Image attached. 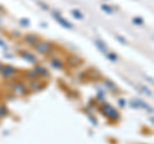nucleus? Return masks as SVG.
I'll use <instances>...</instances> for the list:
<instances>
[{"label": "nucleus", "mask_w": 154, "mask_h": 144, "mask_svg": "<svg viewBox=\"0 0 154 144\" xmlns=\"http://www.w3.org/2000/svg\"><path fill=\"white\" fill-rule=\"evenodd\" d=\"M23 78H26L27 82H30V80H33V79H37V75H36V73L32 69V70L25 71V74H23Z\"/></svg>", "instance_id": "obj_15"}, {"label": "nucleus", "mask_w": 154, "mask_h": 144, "mask_svg": "<svg viewBox=\"0 0 154 144\" xmlns=\"http://www.w3.org/2000/svg\"><path fill=\"white\" fill-rule=\"evenodd\" d=\"M17 73H18V69L16 66L7 64V65L3 66L2 71H0V76H2L3 79H13L14 76L17 75Z\"/></svg>", "instance_id": "obj_5"}, {"label": "nucleus", "mask_w": 154, "mask_h": 144, "mask_svg": "<svg viewBox=\"0 0 154 144\" xmlns=\"http://www.w3.org/2000/svg\"><path fill=\"white\" fill-rule=\"evenodd\" d=\"M3 66H4V64L2 63V61H0V71H2V69H3Z\"/></svg>", "instance_id": "obj_29"}, {"label": "nucleus", "mask_w": 154, "mask_h": 144, "mask_svg": "<svg viewBox=\"0 0 154 144\" xmlns=\"http://www.w3.org/2000/svg\"><path fill=\"white\" fill-rule=\"evenodd\" d=\"M33 71L36 73L37 78H40V79H45V78L49 76V70H48L45 66L40 65V64H37V65L33 66Z\"/></svg>", "instance_id": "obj_10"}, {"label": "nucleus", "mask_w": 154, "mask_h": 144, "mask_svg": "<svg viewBox=\"0 0 154 144\" xmlns=\"http://www.w3.org/2000/svg\"><path fill=\"white\" fill-rule=\"evenodd\" d=\"M26 84H27V88H28V92H30V93H37V92H40V91L44 89L45 85H46L44 79H40V78L27 82Z\"/></svg>", "instance_id": "obj_4"}, {"label": "nucleus", "mask_w": 154, "mask_h": 144, "mask_svg": "<svg viewBox=\"0 0 154 144\" xmlns=\"http://www.w3.org/2000/svg\"><path fill=\"white\" fill-rule=\"evenodd\" d=\"M36 4H37V5L40 7V8H42V9H44V10H49V7H48L46 4H44L42 1H40V0H37V1H36Z\"/></svg>", "instance_id": "obj_23"}, {"label": "nucleus", "mask_w": 154, "mask_h": 144, "mask_svg": "<svg viewBox=\"0 0 154 144\" xmlns=\"http://www.w3.org/2000/svg\"><path fill=\"white\" fill-rule=\"evenodd\" d=\"M51 16L58 22V24H60L63 28H67V30H73V24H72L68 19H66L58 10H53L51 12Z\"/></svg>", "instance_id": "obj_6"}, {"label": "nucleus", "mask_w": 154, "mask_h": 144, "mask_svg": "<svg viewBox=\"0 0 154 144\" xmlns=\"http://www.w3.org/2000/svg\"><path fill=\"white\" fill-rule=\"evenodd\" d=\"M18 55L21 56L23 60H26L27 63H31L32 65H37V64H38V60H37L36 55L33 54V52H31V51H27V50H21V51L18 52Z\"/></svg>", "instance_id": "obj_7"}, {"label": "nucleus", "mask_w": 154, "mask_h": 144, "mask_svg": "<svg viewBox=\"0 0 154 144\" xmlns=\"http://www.w3.org/2000/svg\"><path fill=\"white\" fill-rule=\"evenodd\" d=\"M114 37L117 38V40H118L119 42H121L122 45H127V41H126V38H125V37H122L121 35H114Z\"/></svg>", "instance_id": "obj_22"}, {"label": "nucleus", "mask_w": 154, "mask_h": 144, "mask_svg": "<svg viewBox=\"0 0 154 144\" xmlns=\"http://www.w3.org/2000/svg\"><path fill=\"white\" fill-rule=\"evenodd\" d=\"M118 105H119V107H125L126 106V101H125L123 98H119L118 99Z\"/></svg>", "instance_id": "obj_25"}, {"label": "nucleus", "mask_w": 154, "mask_h": 144, "mask_svg": "<svg viewBox=\"0 0 154 144\" xmlns=\"http://www.w3.org/2000/svg\"><path fill=\"white\" fill-rule=\"evenodd\" d=\"M19 23H21V26H23V27H28V26H30V21H28L27 18H21V19H19Z\"/></svg>", "instance_id": "obj_21"}, {"label": "nucleus", "mask_w": 154, "mask_h": 144, "mask_svg": "<svg viewBox=\"0 0 154 144\" xmlns=\"http://www.w3.org/2000/svg\"><path fill=\"white\" fill-rule=\"evenodd\" d=\"M3 14H4V13L0 12V23H2V21H3Z\"/></svg>", "instance_id": "obj_27"}, {"label": "nucleus", "mask_w": 154, "mask_h": 144, "mask_svg": "<svg viewBox=\"0 0 154 144\" xmlns=\"http://www.w3.org/2000/svg\"><path fill=\"white\" fill-rule=\"evenodd\" d=\"M105 57H107V59L108 60H110V61H112V63H116V61H117L118 60V57H117V55H116L114 54V52H108V54L107 55H105Z\"/></svg>", "instance_id": "obj_18"}, {"label": "nucleus", "mask_w": 154, "mask_h": 144, "mask_svg": "<svg viewBox=\"0 0 154 144\" xmlns=\"http://www.w3.org/2000/svg\"><path fill=\"white\" fill-rule=\"evenodd\" d=\"M132 23H134V24H136V26H141L144 23V19L140 18V17H134L132 18Z\"/></svg>", "instance_id": "obj_20"}, {"label": "nucleus", "mask_w": 154, "mask_h": 144, "mask_svg": "<svg viewBox=\"0 0 154 144\" xmlns=\"http://www.w3.org/2000/svg\"><path fill=\"white\" fill-rule=\"evenodd\" d=\"M9 89H11V93L14 97H25V96L30 93L27 88V84L21 79L12 80L11 84H9Z\"/></svg>", "instance_id": "obj_1"}, {"label": "nucleus", "mask_w": 154, "mask_h": 144, "mask_svg": "<svg viewBox=\"0 0 154 144\" xmlns=\"http://www.w3.org/2000/svg\"><path fill=\"white\" fill-rule=\"evenodd\" d=\"M140 89H141V91H143V92H144V93H145L146 96H150V94H152V92H150V89H148V88L145 87V85H141V87H140Z\"/></svg>", "instance_id": "obj_24"}, {"label": "nucleus", "mask_w": 154, "mask_h": 144, "mask_svg": "<svg viewBox=\"0 0 154 144\" xmlns=\"http://www.w3.org/2000/svg\"><path fill=\"white\" fill-rule=\"evenodd\" d=\"M8 114H9L8 108H7L5 106H4V105H0V119L7 117V116H8Z\"/></svg>", "instance_id": "obj_16"}, {"label": "nucleus", "mask_w": 154, "mask_h": 144, "mask_svg": "<svg viewBox=\"0 0 154 144\" xmlns=\"http://www.w3.org/2000/svg\"><path fill=\"white\" fill-rule=\"evenodd\" d=\"M22 40H23V44L25 45H28V46H35L38 41L41 40L40 37H38L37 35H35V33H27V35H25L22 37Z\"/></svg>", "instance_id": "obj_9"}, {"label": "nucleus", "mask_w": 154, "mask_h": 144, "mask_svg": "<svg viewBox=\"0 0 154 144\" xmlns=\"http://www.w3.org/2000/svg\"><path fill=\"white\" fill-rule=\"evenodd\" d=\"M55 49V45L53 44L51 41H48V40H40L37 44L33 46V50H35L36 54L38 55H42V56H49L53 51Z\"/></svg>", "instance_id": "obj_3"}, {"label": "nucleus", "mask_w": 154, "mask_h": 144, "mask_svg": "<svg viewBox=\"0 0 154 144\" xmlns=\"http://www.w3.org/2000/svg\"><path fill=\"white\" fill-rule=\"evenodd\" d=\"M50 66L53 69H55V70H63L64 66H66V63L60 59V57L54 56V57H51L50 59Z\"/></svg>", "instance_id": "obj_11"}, {"label": "nucleus", "mask_w": 154, "mask_h": 144, "mask_svg": "<svg viewBox=\"0 0 154 144\" xmlns=\"http://www.w3.org/2000/svg\"><path fill=\"white\" fill-rule=\"evenodd\" d=\"M4 56L5 57H13V55H9V54H4Z\"/></svg>", "instance_id": "obj_28"}, {"label": "nucleus", "mask_w": 154, "mask_h": 144, "mask_svg": "<svg viewBox=\"0 0 154 144\" xmlns=\"http://www.w3.org/2000/svg\"><path fill=\"white\" fill-rule=\"evenodd\" d=\"M72 16H73L76 19H79V21H82L84 19V14L80 10H77V9H73V10H72Z\"/></svg>", "instance_id": "obj_17"}, {"label": "nucleus", "mask_w": 154, "mask_h": 144, "mask_svg": "<svg viewBox=\"0 0 154 144\" xmlns=\"http://www.w3.org/2000/svg\"><path fill=\"white\" fill-rule=\"evenodd\" d=\"M66 64L69 66V68H79V66L82 64V59L80 56H77L75 54L68 55L66 59Z\"/></svg>", "instance_id": "obj_8"}, {"label": "nucleus", "mask_w": 154, "mask_h": 144, "mask_svg": "<svg viewBox=\"0 0 154 144\" xmlns=\"http://www.w3.org/2000/svg\"><path fill=\"white\" fill-rule=\"evenodd\" d=\"M100 8H102V10H104L105 13H108V14H112L113 13V8L110 7V5H107V4H102Z\"/></svg>", "instance_id": "obj_19"}, {"label": "nucleus", "mask_w": 154, "mask_h": 144, "mask_svg": "<svg viewBox=\"0 0 154 144\" xmlns=\"http://www.w3.org/2000/svg\"><path fill=\"white\" fill-rule=\"evenodd\" d=\"M0 31H2V27H0Z\"/></svg>", "instance_id": "obj_31"}, {"label": "nucleus", "mask_w": 154, "mask_h": 144, "mask_svg": "<svg viewBox=\"0 0 154 144\" xmlns=\"http://www.w3.org/2000/svg\"><path fill=\"white\" fill-rule=\"evenodd\" d=\"M0 47H3V49H8V46H7V44L5 42H4V40H2V38H0Z\"/></svg>", "instance_id": "obj_26"}, {"label": "nucleus", "mask_w": 154, "mask_h": 144, "mask_svg": "<svg viewBox=\"0 0 154 144\" xmlns=\"http://www.w3.org/2000/svg\"><path fill=\"white\" fill-rule=\"evenodd\" d=\"M98 108H99V111L109 120V121L114 122V121H118L119 120V112L109 102H100Z\"/></svg>", "instance_id": "obj_2"}, {"label": "nucleus", "mask_w": 154, "mask_h": 144, "mask_svg": "<svg viewBox=\"0 0 154 144\" xmlns=\"http://www.w3.org/2000/svg\"><path fill=\"white\" fill-rule=\"evenodd\" d=\"M103 82H104V83H103L104 87L107 88L108 91H110V92H118V87L110 79H104Z\"/></svg>", "instance_id": "obj_14"}, {"label": "nucleus", "mask_w": 154, "mask_h": 144, "mask_svg": "<svg viewBox=\"0 0 154 144\" xmlns=\"http://www.w3.org/2000/svg\"><path fill=\"white\" fill-rule=\"evenodd\" d=\"M86 76H88L89 79H91V80H96V79L102 78V74H100V71L98 69L91 68V69H89L88 71H86Z\"/></svg>", "instance_id": "obj_12"}, {"label": "nucleus", "mask_w": 154, "mask_h": 144, "mask_svg": "<svg viewBox=\"0 0 154 144\" xmlns=\"http://www.w3.org/2000/svg\"><path fill=\"white\" fill-rule=\"evenodd\" d=\"M94 45L96 46V49H98L100 52H102V54H103L104 56H105V55H107L108 52H109L108 47L105 46V44H104V42H103L102 40H95V41H94Z\"/></svg>", "instance_id": "obj_13"}, {"label": "nucleus", "mask_w": 154, "mask_h": 144, "mask_svg": "<svg viewBox=\"0 0 154 144\" xmlns=\"http://www.w3.org/2000/svg\"><path fill=\"white\" fill-rule=\"evenodd\" d=\"M150 121H152V122H154V117H150Z\"/></svg>", "instance_id": "obj_30"}]
</instances>
